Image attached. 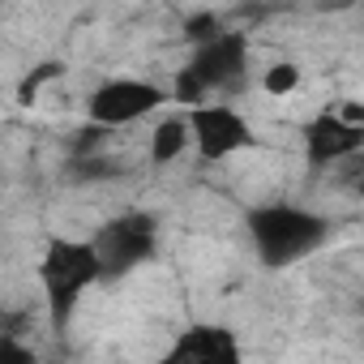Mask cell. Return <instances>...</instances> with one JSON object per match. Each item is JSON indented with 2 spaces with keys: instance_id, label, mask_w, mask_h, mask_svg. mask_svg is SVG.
I'll return each mask as SVG.
<instances>
[{
  "instance_id": "cell-1",
  "label": "cell",
  "mask_w": 364,
  "mask_h": 364,
  "mask_svg": "<svg viewBox=\"0 0 364 364\" xmlns=\"http://www.w3.org/2000/svg\"><path fill=\"white\" fill-rule=\"evenodd\" d=\"M245 232L266 270H287L326 249L330 219L296 202H262L245 210Z\"/></svg>"
},
{
  "instance_id": "cell-2",
  "label": "cell",
  "mask_w": 364,
  "mask_h": 364,
  "mask_svg": "<svg viewBox=\"0 0 364 364\" xmlns=\"http://www.w3.org/2000/svg\"><path fill=\"white\" fill-rule=\"evenodd\" d=\"M35 274H39V287H43L48 326H52L56 338H65V334H69V321H73V313H77V304L86 300V291L103 283V262H99V253H95L90 240L48 236Z\"/></svg>"
},
{
  "instance_id": "cell-3",
  "label": "cell",
  "mask_w": 364,
  "mask_h": 364,
  "mask_svg": "<svg viewBox=\"0 0 364 364\" xmlns=\"http://www.w3.org/2000/svg\"><path fill=\"white\" fill-rule=\"evenodd\" d=\"M245 73H249V39L240 31H223L219 39L193 48L189 65L171 82V99L202 107L210 103V95H232L236 86H245Z\"/></svg>"
},
{
  "instance_id": "cell-4",
  "label": "cell",
  "mask_w": 364,
  "mask_h": 364,
  "mask_svg": "<svg viewBox=\"0 0 364 364\" xmlns=\"http://www.w3.org/2000/svg\"><path fill=\"white\" fill-rule=\"evenodd\" d=\"M90 245L103 262V283H116V279L133 274L137 266H146L159 253V219L150 210L112 215L103 228H95Z\"/></svg>"
},
{
  "instance_id": "cell-5",
  "label": "cell",
  "mask_w": 364,
  "mask_h": 364,
  "mask_svg": "<svg viewBox=\"0 0 364 364\" xmlns=\"http://www.w3.org/2000/svg\"><path fill=\"white\" fill-rule=\"evenodd\" d=\"M189 112V129H193V150L202 163H228L232 154H245L257 146V133L249 124L245 112H236L232 103H202V107H185Z\"/></svg>"
},
{
  "instance_id": "cell-6",
  "label": "cell",
  "mask_w": 364,
  "mask_h": 364,
  "mask_svg": "<svg viewBox=\"0 0 364 364\" xmlns=\"http://www.w3.org/2000/svg\"><path fill=\"white\" fill-rule=\"evenodd\" d=\"M167 99H171V90H163V86H154L146 77H112V82H103V86L90 90L86 116H90V124H99V129L112 133L120 124H133V120L159 112Z\"/></svg>"
},
{
  "instance_id": "cell-7",
  "label": "cell",
  "mask_w": 364,
  "mask_h": 364,
  "mask_svg": "<svg viewBox=\"0 0 364 364\" xmlns=\"http://www.w3.org/2000/svg\"><path fill=\"white\" fill-rule=\"evenodd\" d=\"M364 150V112L355 103L326 107L304 124V159L313 167H334L347 163Z\"/></svg>"
},
{
  "instance_id": "cell-8",
  "label": "cell",
  "mask_w": 364,
  "mask_h": 364,
  "mask_svg": "<svg viewBox=\"0 0 364 364\" xmlns=\"http://www.w3.org/2000/svg\"><path fill=\"white\" fill-rule=\"evenodd\" d=\"M154 364H245V351L232 326L193 321L167 343V351Z\"/></svg>"
},
{
  "instance_id": "cell-9",
  "label": "cell",
  "mask_w": 364,
  "mask_h": 364,
  "mask_svg": "<svg viewBox=\"0 0 364 364\" xmlns=\"http://www.w3.org/2000/svg\"><path fill=\"white\" fill-rule=\"evenodd\" d=\"M193 146V129H189V112H171L154 124L150 133V167H171L180 154Z\"/></svg>"
},
{
  "instance_id": "cell-10",
  "label": "cell",
  "mask_w": 364,
  "mask_h": 364,
  "mask_svg": "<svg viewBox=\"0 0 364 364\" xmlns=\"http://www.w3.org/2000/svg\"><path fill=\"white\" fill-rule=\"evenodd\" d=\"M300 86V69L291 65V60H279V65H270L266 73H262V90L266 95H291Z\"/></svg>"
},
{
  "instance_id": "cell-11",
  "label": "cell",
  "mask_w": 364,
  "mask_h": 364,
  "mask_svg": "<svg viewBox=\"0 0 364 364\" xmlns=\"http://www.w3.org/2000/svg\"><path fill=\"white\" fill-rule=\"evenodd\" d=\"M219 35H223L219 14H189V18H185V39H189L193 48H202V43H210V39H219Z\"/></svg>"
},
{
  "instance_id": "cell-12",
  "label": "cell",
  "mask_w": 364,
  "mask_h": 364,
  "mask_svg": "<svg viewBox=\"0 0 364 364\" xmlns=\"http://www.w3.org/2000/svg\"><path fill=\"white\" fill-rule=\"evenodd\" d=\"M73 167V180H112L120 176V163H112L107 154H95V159H69Z\"/></svg>"
},
{
  "instance_id": "cell-13",
  "label": "cell",
  "mask_w": 364,
  "mask_h": 364,
  "mask_svg": "<svg viewBox=\"0 0 364 364\" xmlns=\"http://www.w3.org/2000/svg\"><path fill=\"white\" fill-rule=\"evenodd\" d=\"M56 77H60V65H56V60H48V65L31 69V73L18 82V103H31V99H35V95H39L48 82H56Z\"/></svg>"
},
{
  "instance_id": "cell-14",
  "label": "cell",
  "mask_w": 364,
  "mask_h": 364,
  "mask_svg": "<svg viewBox=\"0 0 364 364\" xmlns=\"http://www.w3.org/2000/svg\"><path fill=\"white\" fill-rule=\"evenodd\" d=\"M0 364H39V360H35V347H26L22 338L5 334L0 338Z\"/></svg>"
},
{
  "instance_id": "cell-15",
  "label": "cell",
  "mask_w": 364,
  "mask_h": 364,
  "mask_svg": "<svg viewBox=\"0 0 364 364\" xmlns=\"http://www.w3.org/2000/svg\"><path fill=\"white\" fill-rule=\"evenodd\" d=\"M355 193H360V198H364V180H360V185H355Z\"/></svg>"
}]
</instances>
